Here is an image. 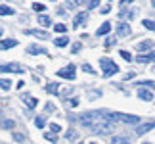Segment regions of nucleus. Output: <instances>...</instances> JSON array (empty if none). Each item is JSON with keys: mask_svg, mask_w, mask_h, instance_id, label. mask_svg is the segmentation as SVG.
I'll return each instance as SVG.
<instances>
[{"mask_svg": "<svg viewBox=\"0 0 155 144\" xmlns=\"http://www.w3.org/2000/svg\"><path fill=\"white\" fill-rule=\"evenodd\" d=\"M81 123L88 127L92 133L96 135H107L111 131H115V117L113 113H107V111H88L84 115H81Z\"/></svg>", "mask_w": 155, "mask_h": 144, "instance_id": "f257e3e1", "label": "nucleus"}, {"mask_svg": "<svg viewBox=\"0 0 155 144\" xmlns=\"http://www.w3.org/2000/svg\"><path fill=\"white\" fill-rule=\"evenodd\" d=\"M100 67H102L105 77H109V75H113V73L119 71V65L113 62V60H109V58H100Z\"/></svg>", "mask_w": 155, "mask_h": 144, "instance_id": "f03ea898", "label": "nucleus"}, {"mask_svg": "<svg viewBox=\"0 0 155 144\" xmlns=\"http://www.w3.org/2000/svg\"><path fill=\"white\" fill-rule=\"evenodd\" d=\"M113 117H115V121H123V123H138L140 117L138 115H128V113H113Z\"/></svg>", "mask_w": 155, "mask_h": 144, "instance_id": "7ed1b4c3", "label": "nucleus"}, {"mask_svg": "<svg viewBox=\"0 0 155 144\" xmlns=\"http://www.w3.org/2000/svg\"><path fill=\"white\" fill-rule=\"evenodd\" d=\"M0 71H2V73H8V71H12V73H19V71H23V67L19 63H0Z\"/></svg>", "mask_w": 155, "mask_h": 144, "instance_id": "20e7f679", "label": "nucleus"}, {"mask_svg": "<svg viewBox=\"0 0 155 144\" xmlns=\"http://www.w3.org/2000/svg\"><path fill=\"white\" fill-rule=\"evenodd\" d=\"M58 75H59V77H65V79H75V65H69V67L58 69Z\"/></svg>", "mask_w": 155, "mask_h": 144, "instance_id": "39448f33", "label": "nucleus"}, {"mask_svg": "<svg viewBox=\"0 0 155 144\" xmlns=\"http://www.w3.org/2000/svg\"><path fill=\"white\" fill-rule=\"evenodd\" d=\"M27 35H33V37H37L40 40H46V39H50V35L46 33V31H40V29H29Z\"/></svg>", "mask_w": 155, "mask_h": 144, "instance_id": "423d86ee", "label": "nucleus"}, {"mask_svg": "<svg viewBox=\"0 0 155 144\" xmlns=\"http://www.w3.org/2000/svg\"><path fill=\"white\" fill-rule=\"evenodd\" d=\"M117 35L119 37H128L130 35V25L128 23H119L117 25Z\"/></svg>", "mask_w": 155, "mask_h": 144, "instance_id": "0eeeda50", "label": "nucleus"}, {"mask_svg": "<svg viewBox=\"0 0 155 144\" xmlns=\"http://www.w3.org/2000/svg\"><path fill=\"white\" fill-rule=\"evenodd\" d=\"M27 54H33V56H37V54H46V48L38 46V44H31V46H27Z\"/></svg>", "mask_w": 155, "mask_h": 144, "instance_id": "6e6552de", "label": "nucleus"}, {"mask_svg": "<svg viewBox=\"0 0 155 144\" xmlns=\"http://www.w3.org/2000/svg\"><path fill=\"white\" fill-rule=\"evenodd\" d=\"M138 98L150 102V100H153V94H151V91H147V88H140V91H138Z\"/></svg>", "mask_w": 155, "mask_h": 144, "instance_id": "1a4fd4ad", "label": "nucleus"}, {"mask_svg": "<svg viewBox=\"0 0 155 144\" xmlns=\"http://www.w3.org/2000/svg\"><path fill=\"white\" fill-rule=\"evenodd\" d=\"M155 127V123H144V125H140V127L138 129H136V135H144V133H147V131H151Z\"/></svg>", "mask_w": 155, "mask_h": 144, "instance_id": "9d476101", "label": "nucleus"}, {"mask_svg": "<svg viewBox=\"0 0 155 144\" xmlns=\"http://www.w3.org/2000/svg\"><path fill=\"white\" fill-rule=\"evenodd\" d=\"M109 31H111V23H109V21H105L104 25H100V27H98L96 35H98V37H102V35H107Z\"/></svg>", "mask_w": 155, "mask_h": 144, "instance_id": "9b49d317", "label": "nucleus"}, {"mask_svg": "<svg viewBox=\"0 0 155 144\" xmlns=\"http://www.w3.org/2000/svg\"><path fill=\"white\" fill-rule=\"evenodd\" d=\"M136 15V12L134 10H121V12H119V17H121V19H132V17Z\"/></svg>", "mask_w": 155, "mask_h": 144, "instance_id": "f8f14e48", "label": "nucleus"}, {"mask_svg": "<svg viewBox=\"0 0 155 144\" xmlns=\"http://www.w3.org/2000/svg\"><path fill=\"white\" fill-rule=\"evenodd\" d=\"M86 19V14H84V12H81V14H77L75 15V19H73V27L77 29V27H81L82 25V21H84Z\"/></svg>", "mask_w": 155, "mask_h": 144, "instance_id": "ddd939ff", "label": "nucleus"}, {"mask_svg": "<svg viewBox=\"0 0 155 144\" xmlns=\"http://www.w3.org/2000/svg\"><path fill=\"white\" fill-rule=\"evenodd\" d=\"M17 44V40L10 39V40H0V50H6V48H14Z\"/></svg>", "mask_w": 155, "mask_h": 144, "instance_id": "4468645a", "label": "nucleus"}, {"mask_svg": "<svg viewBox=\"0 0 155 144\" xmlns=\"http://www.w3.org/2000/svg\"><path fill=\"white\" fill-rule=\"evenodd\" d=\"M136 62H138V63H147V62H153V54H146V56L142 54V56L136 58Z\"/></svg>", "mask_w": 155, "mask_h": 144, "instance_id": "2eb2a0df", "label": "nucleus"}, {"mask_svg": "<svg viewBox=\"0 0 155 144\" xmlns=\"http://www.w3.org/2000/svg\"><path fill=\"white\" fill-rule=\"evenodd\" d=\"M151 48H153V40H144V43L138 44V50H142V52H144V50H151Z\"/></svg>", "mask_w": 155, "mask_h": 144, "instance_id": "dca6fc26", "label": "nucleus"}, {"mask_svg": "<svg viewBox=\"0 0 155 144\" xmlns=\"http://www.w3.org/2000/svg\"><path fill=\"white\" fill-rule=\"evenodd\" d=\"M23 102H25V104H27L29 108H35V106H37V100H35L33 96H29V94L23 96Z\"/></svg>", "mask_w": 155, "mask_h": 144, "instance_id": "f3484780", "label": "nucleus"}, {"mask_svg": "<svg viewBox=\"0 0 155 144\" xmlns=\"http://www.w3.org/2000/svg\"><path fill=\"white\" fill-rule=\"evenodd\" d=\"M54 44H56V46H67V44H69V39H67V37L54 39Z\"/></svg>", "mask_w": 155, "mask_h": 144, "instance_id": "a211bd4d", "label": "nucleus"}, {"mask_svg": "<svg viewBox=\"0 0 155 144\" xmlns=\"http://www.w3.org/2000/svg\"><path fill=\"white\" fill-rule=\"evenodd\" d=\"M58 91H59L58 83H50V85H46V92H50V94H58Z\"/></svg>", "mask_w": 155, "mask_h": 144, "instance_id": "6ab92c4d", "label": "nucleus"}, {"mask_svg": "<svg viewBox=\"0 0 155 144\" xmlns=\"http://www.w3.org/2000/svg\"><path fill=\"white\" fill-rule=\"evenodd\" d=\"M0 15H14V8H10V6H0Z\"/></svg>", "mask_w": 155, "mask_h": 144, "instance_id": "aec40b11", "label": "nucleus"}, {"mask_svg": "<svg viewBox=\"0 0 155 144\" xmlns=\"http://www.w3.org/2000/svg\"><path fill=\"white\" fill-rule=\"evenodd\" d=\"M38 23H40L42 27H48V25H52V21H50V17H48V15H40V17H38Z\"/></svg>", "mask_w": 155, "mask_h": 144, "instance_id": "412c9836", "label": "nucleus"}, {"mask_svg": "<svg viewBox=\"0 0 155 144\" xmlns=\"http://www.w3.org/2000/svg\"><path fill=\"white\" fill-rule=\"evenodd\" d=\"M113 144H130V140L127 136H115V139H113Z\"/></svg>", "mask_w": 155, "mask_h": 144, "instance_id": "4be33fe9", "label": "nucleus"}, {"mask_svg": "<svg viewBox=\"0 0 155 144\" xmlns=\"http://www.w3.org/2000/svg\"><path fill=\"white\" fill-rule=\"evenodd\" d=\"M10 87H12V81L10 79H0V88H2V91H8Z\"/></svg>", "mask_w": 155, "mask_h": 144, "instance_id": "5701e85b", "label": "nucleus"}, {"mask_svg": "<svg viewBox=\"0 0 155 144\" xmlns=\"http://www.w3.org/2000/svg\"><path fill=\"white\" fill-rule=\"evenodd\" d=\"M54 31H58V33H65V31H67V25H63V23H56V25H54Z\"/></svg>", "mask_w": 155, "mask_h": 144, "instance_id": "b1692460", "label": "nucleus"}, {"mask_svg": "<svg viewBox=\"0 0 155 144\" xmlns=\"http://www.w3.org/2000/svg\"><path fill=\"white\" fill-rule=\"evenodd\" d=\"M2 127H4V129H14L15 123L12 121V119H4V121H2Z\"/></svg>", "mask_w": 155, "mask_h": 144, "instance_id": "393cba45", "label": "nucleus"}, {"mask_svg": "<svg viewBox=\"0 0 155 144\" xmlns=\"http://www.w3.org/2000/svg\"><path fill=\"white\" fill-rule=\"evenodd\" d=\"M44 139H46V140H50V142H58L56 133H44Z\"/></svg>", "mask_w": 155, "mask_h": 144, "instance_id": "a878e982", "label": "nucleus"}, {"mask_svg": "<svg viewBox=\"0 0 155 144\" xmlns=\"http://www.w3.org/2000/svg\"><path fill=\"white\" fill-rule=\"evenodd\" d=\"M84 4V0H67V8H73V6H81Z\"/></svg>", "mask_w": 155, "mask_h": 144, "instance_id": "bb28decb", "label": "nucleus"}, {"mask_svg": "<svg viewBox=\"0 0 155 144\" xmlns=\"http://www.w3.org/2000/svg\"><path fill=\"white\" fill-rule=\"evenodd\" d=\"M144 27H146V29H151V31H155V21H151V19H144Z\"/></svg>", "mask_w": 155, "mask_h": 144, "instance_id": "cd10ccee", "label": "nucleus"}, {"mask_svg": "<svg viewBox=\"0 0 155 144\" xmlns=\"http://www.w3.org/2000/svg\"><path fill=\"white\" fill-rule=\"evenodd\" d=\"M33 10H35V12H44V10H46V6H44V4H40V2H35V4H33Z\"/></svg>", "mask_w": 155, "mask_h": 144, "instance_id": "c85d7f7f", "label": "nucleus"}, {"mask_svg": "<svg viewBox=\"0 0 155 144\" xmlns=\"http://www.w3.org/2000/svg\"><path fill=\"white\" fill-rule=\"evenodd\" d=\"M138 85L146 87V88H155V81H142V83H138Z\"/></svg>", "mask_w": 155, "mask_h": 144, "instance_id": "c756f323", "label": "nucleus"}, {"mask_svg": "<svg viewBox=\"0 0 155 144\" xmlns=\"http://www.w3.org/2000/svg\"><path fill=\"white\" fill-rule=\"evenodd\" d=\"M65 139H67V140H75V139H77V133L71 129V131H67V133H65Z\"/></svg>", "mask_w": 155, "mask_h": 144, "instance_id": "7c9ffc66", "label": "nucleus"}, {"mask_svg": "<svg viewBox=\"0 0 155 144\" xmlns=\"http://www.w3.org/2000/svg\"><path fill=\"white\" fill-rule=\"evenodd\" d=\"M35 125H37L38 129H42L44 125H46V121H44V117H37V119H35Z\"/></svg>", "mask_w": 155, "mask_h": 144, "instance_id": "2f4dec72", "label": "nucleus"}, {"mask_svg": "<svg viewBox=\"0 0 155 144\" xmlns=\"http://www.w3.org/2000/svg\"><path fill=\"white\" fill-rule=\"evenodd\" d=\"M119 54H121V56H123V60H127V62H132V56H130V54H128L127 50H121Z\"/></svg>", "mask_w": 155, "mask_h": 144, "instance_id": "473e14b6", "label": "nucleus"}, {"mask_svg": "<svg viewBox=\"0 0 155 144\" xmlns=\"http://www.w3.org/2000/svg\"><path fill=\"white\" fill-rule=\"evenodd\" d=\"M98 4H100V0H88V8H90V10L98 8Z\"/></svg>", "mask_w": 155, "mask_h": 144, "instance_id": "72a5a7b5", "label": "nucleus"}, {"mask_svg": "<svg viewBox=\"0 0 155 144\" xmlns=\"http://www.w3.org/2000/svg\"><path fill=\"white\" fill-rule=\"evenodd\" d=\"M81 48H82V44H81V43H75V44H73V48H71V52H73V54H77V52L81 50Z\"/></svg>", "mask_w": 155, "mask_h": 144, "instance_id": "f704fd0d", "label": "nucleus"}, {"mask_svg": "<svg viewBox=\"0 0 155 144\" xmlns=\"http://www.w3.org/2000/svg\"><path fill=\"white\" fill-rule=\"evenodd\" d=\"M23 139H25V136H23L21 133H14V140H17V142H23Z\"/></svg>", "mask_w": 155, "mask_h": 144, "instance_id": "c9c22d12", "label": "nucleus"}, {"mask_svg": "<svg viewBox=\"0 0 155 144\" xmlns=\"http://www.w3.org/2000/svg\"><path fill=\"white\" fill-rule=\"evenodd\" d=\"M82 69H84V71H88V73H96V69H92V65H88V63H84V65H82Z\"/></svg>", "mask_w": 155, "mask_h": 144, "instance_id": "e433bc0d", "label": "nucleus"}, {"mask_svg": "<svg viewBox=\"0 0 155 144\" xmlns=\"http://www.w3.org/2000/svg\"><path fill=\"white\" fill-rule=\"evenodd\" d=\"M50 129L54 131V133H58V131H61V127H59L58 123H52V125H50Z\"/></svg>", "mask_w": 155, "mask_h": 144, "instance_id": "4c0bfd02", "label": "nucleus"}, {"mask_svg": "<svg viewBox=\"0 0 155 144\" xmlns=\"http://www.w3.org/2000/svg\"><path fill=\"white\" fill-rule=\"evenodd\" d=\"M71 106H73V108L79 106V98H71Z\"/></svg>", "mask_w": 155, "mask_h": 144, "instance_id": "58836bf2", "label": "nucleus"}, {"mask_svg": "<svg viewBox=\"0 0 155 144\" xmlns=\"http://www.w3.org/2000/svg\"><path fill=\"white\" fill-rule=\"evenodd\" d=\"M113 43H115V39H107V40H105V46H111Z\"/></svg>", "mask_w": 155, "mask_h": 144, "instance_id": "ea45409f", "label": "nucleus"}, {"mask_svg": "<svg viewBox=\"0 0 155 144\" xmlns=\"http://www.w3.org/2000/svg\"><path fill=\"white\" fill-rule=\"evenodd\" d=\"M109 10H111L109 6H105V8H102V14H109Z\"/></svg>", "mask_w": 155, "mask_h": 144, "instance_id": "a19ab883", "label": "nucleus"}, {"mask_svg": "<svg viewBox=\"0 0 155 144\" xmlns=\"http://www.w3.org/2000/svg\"><path fill=\"white\" fill-rule=\"evenodd\" d=\"M128 2H134V0H121V4L124 6V4H128Z\"/></svg>", "mask_w": 155, "mask_h": 144, "instance_id": "79ce46f5", "label": "nucleus"}, {"mask_svg": "<svg viewBox=\"0 0 155 144\" xmlns=\"http://www.w3.org/2000/svg\"><path fill=\"white\" fill-rule=\"evenodd\" d=\"M151 6H153V8H155V0H151Z\"/></svg>", "mask_w": 155, "mask_h": 144, "instance_id": "37998d69", "label": "nucleus"}, {"mask_svg": "<svg viewBox=\"0 0 155 144\" xmlns=\"http://www.w3.org/2000/svg\"><path fill=\"white\" fill-rule=\"evenodd\" d=\"M0 37H2V27H0Z\"/></svg>", "mask_w": 155, "mask_h": 144, "instance_id": "c03bdc74", "label": "nucleus"}, {"mask_svg": "<svg viewBox=\"0 0 155 144\" xmlns=\"http://www.w3.org/2000/svg\"><path fill=\"white\" fill-rule=\"evenodd\" d=\"M142 144H151V142H142Z\"/></svg>", "mask_w": 155, "mask_h": 144, "instance_id": "a18cd8bd", "label": "nucleus"}, {"mask_svg": "<svg viewBox=\"0 0 155 144\" xmlns=\"http://www.w3.org/2000/svg\"><path fill=\"white\" fill-rule=\"evenodd\" d=\"M153 62H155V54H153Z\"/></svg>", "mask_w": 155, "mask_h": 144, "instance_id": "49530a36", "label": "nucleus"}, {"mask_svg": "<svg viewBox=\"0 0 155 144\" xmlns=\"http://www.w3.org/2000/svg\"><path fill=\"white\" fill-rule=\"evenodd\" d=\"M90 144H98V142H90Z\"/></svg>", "mask_w": 155, "mask_h": 144, "instance_id": "de8ad7c7", "label": "nucleus"}, {"mask_svg": "<svg viewBox=\"0 0 155 144\" xmlns=\"http://www.w3.org/2000/svg\"><path fill=\"white\" fill-rule=\"evenodd\" d=\"M153 71H155V69H153Z\"/></svg>", "mask_w": 155, "mask_h": 144, "instance_id": "09e8293b", "label": "nucleus"}]
</instances>
